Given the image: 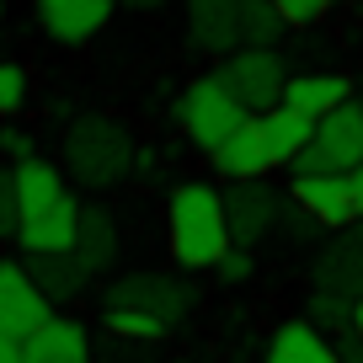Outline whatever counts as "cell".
Returning <instances> with one entry per match:
<instances>
[{"label":"cell","mask_w":363,"mask_h":363,"mask_svg":"<svg viewBox=\"0 0 363 363\" xmlns=\"http://www.w3.org/2000/svg\"><path fill=\"white\" fill-rule=\"evenodd\" d=\"M166 230H171V257H177L187 272L214 267V262L230 251L225 193L208 187V182H182V187H171Z\"/></svg>","instance_id":"6da1fadb"},{"label":"cell","mask_w":363,"mask_h":363,"mask_svg":"<svg viewBox=\"0 0 363 363\" xmlns=\"http://www.w3.org/2000/svg\"><path fill=\"white\" fill-rule=\"evenodd\" d=\"M65 171L80 182V187H118V182L134 171V139H128L123 123L102 113H86L69 123L65 134Z\"/></svg>","instance_id":"7a4b0ae2"},{"label":"cell","mask_w":363,"mask_h":363,"mask_svg":"<svg viewBox=\"0 0 363 363\" xmlns=\"http://www.w3.org/2000/svg\"><path fill=\"white\" fill-rule=\"evenodd\" d=\"M177 118H182V128H187V139H193L198 150H208V155H214V150L225 145V139L235 134L251 113H246V102H240V96H235L219 75H203V80H193V86L182 91Z\"/></svg>","instance_id":"3957f363"},{"label":"cell","mask_w":363,"mask_h":363,"mask_svg":"<svg viewBox=\"0 0 363 363\" xmlns=\"http://www.w3.org/2000/svg\"><path fill=\"white\" fill-rule=\"evenodd\" d=\"M352 166H363V102H342L337 113L315 118V139L294 160V177H347Z\"/></svg>","instance_id":"277c9868"},{"label":"cell","mask_w":363,"mask_h":363,"mask_svg":"<svg viewBox=\"0 0 363 363\" xmlns=\"http://www.w3.org/2000/svg\"><path fill=\"white\" fill-rule=\"evenodd\" d=\"M219 80L246 102V113H272V107L284 102L289 69H284V54H278V48H235V54H225V65H219Z\"/></svg>","instance_id":"5b68a950"},{"label":"cell","mask_w":363,"mask_h":363,"mask_svg":"<svg viewBox=\"0 0 363 363\" xmlns=\"http://www.w3.org/2000/svg\"><path fill=\"white\" fill-rule=\"evenodd\" d=\"M43 320H54V299L33 284L27 262H0V337L27 342Z\"/></svg>","instance_id":"8992f818"},{"label":"cell","mask_w":363,"mask_h":363,"mask_svg":"<svg viewBox=\"0 0 363 363\" xmlns=\"http://www.w3.org/2000/svg\"><path fill=\"white\" fill-rule=\"evenodd\" d=\"M107 305H134V310L160 315L166 326H177V320H187V310H193V289L182 284V278H166V272H123V278L107 289Z\"/></svg>","instance_id":"52a82bcc"},{"label":"cell","mask_w":363,"mask_h":363,"mask_svg":"<svg viewBox=\"0 0 363 363\" xmlns=\"http://www.w3.org/2000/svg\"><path fill=\"white\" fill-rule=\"evenodd\" d=\"M225 219H230V246H246L251 251L262 235H272V225H278V193H272L262 177L230 182Z\"/></svg>","instance_id":"ba28073f"},{"label":"cell","mask_w":363,"mask_h":363,"mask_svg":"<svg viewBox=\"0 0 363 363\" xmlns=\"http://www.w3.org/2000/svg\"><path fill=\"white\" fill-rule=\"evenodd\" d=\"M310 278H315V289H331V294L363 299V235H358V230H352V225L337 230V235L315 251Z\"/></svg>","instance_id":"9c48e42d"},{"label":"cell","mask_w":363,"mask_h":363,"mask_svg":"<svg viewBox=\"0 0 363 363\" xmlns=\"http://www.w3.org/2000/svg\"><path fill=\"white\" fill-rule=\"evenodd\" d=\"M294 203L305 208L320 230H347L352 219H358L347 177H331V171H320V177H294Z\"/></svg>","instance_id":"30bf717a"},{"label":"cell","mask_w":363,"mask_h":363,"mask_svg":"<svg viewBox=\"0 0 363 363\" xmlns=\"http://www.w3.org/2000/svg\"><path fill=\"white\" fill-rule=\"evenodd\" d=\"M118 0H38V22L59 43H86L113 22Z\"/></svg>","instance_id":"8fae6325"},{"label":"cell","mask_w":363,"mask_h":363,"mask_svg":"<svg viewBox=\"0 0 363 363\" xmlns=\"http://www.w3.org/2000/svg\"><path fill=\"white\" fill-rule=\"evenodd\" d=\"M187 38L203 54L246 48V38H240V0H187Z\"/></svg>","instance_id":"7c38bea8"},{"label":"cell","mask_w":363,"mask_h":363,"mask_svg":"<svg viewBox=\"0 0 363 363\" xmlns=\"http://www.w3.org/2000/svg\"><path fill=\"white\" fill-rule=\"evenodd\" d=\"M214 166H219V177H230V182L267 177V171L278 166V160H272V150H267V134H262V118H257V113H251L246 123H240L235 134L214 150Z\"/></svg>","instance_id":"4fadbf2b"},{"label":"cell","mask_w":363,"mask_h":363,"mask_svg":"<svg viewBox=\"0 0 363 363\" xmlns=\"http://www.w3.org/2000/svg\"><path fill=\"white\" fill-rule=\"evenodd\" d=\"M27 363H91V331L69 315H54L22 342Z\"/></svg>","instance_id":"5bb4252c"},{"label":"cell","mask_w":363,"mask_h":363,"mask_svg":"<svg viewBox=\"0 0 363 363\" xmlns=\"http://www.w3.org/2000/svg\"><path fill=\"white\" fill-rule=\"evenodd\" d=\"M262 363H342V352L326 342V331L315 320H284V326L267 337Z\"/></svg>","instance_id":"9a60e30c"},{"label":"cell","mask_w":363,"mask_h":363,"mask_svg":"<svg viewBox=\"0 0 363 363\" xmlns=\"http://www.w3.org/2000/svg\"><path fill=\"white\" fill-rule=\"evenodd\" d=\"M342 102H352V80L337 75V69L289 75V86H284V107H294V113H305V118H326V113H337Z\"/></svg>","instance_id":"2e32d148"},{"label":"cell","mask_w":363,"mask_h":363,"mask_svg":"<svg viewBox=\"0 0 363 363\" xmlns=\"http://www.w3.org/2000/svg\"><path fill=\"white\" fill-rule=\"evenodd\" d=\"M27 272H33V284L43 289L54 305H65V299H75L80 289L91 284L86 262L75 257V251H27Z\"/></svg>","instance_id":"e0dca14e"},{"label":"cell","mask_w":363,"mask_h":363,"mask_svg":"<svg viewBox=\"0 0 363 363\" xmlns=\"http://www.w3.org/2000/svg\"><path fill=\"white\" fill-rule=\"evenodd\" d=\"M75 225H80V203L65 193L54 208L22 219L16 240H22V251H69V246H75Z\"/></svg>","instance_id":"ac0fdd59"},{"label":"cell","mask_w":363,"mask_h":363,"mask_svg":"<svg viewBox=\"0 0 363 363\" xmlns=\"http://www.w3.org/2000/svg\"><path fill=\"white\" fill-rule=\"evenodd\" d=\"M75 251L80 262H86V272L96 278V272H107L118 262V225L107 208H80V225H75Z\"/></svg>","instance_id":"d6986e66"},{"label":"cell","mask_w":363,"mask_h":363,"mask_svg":"<svg viewBox=\"0 0 363 363\" xmlns=\"http://www.w3.org/2000/svg\"><path fill=\"white\" fill-rule=\"evenodd\" d=\"M262 118V134H267V150H272V160L278 166H294L299 155H305V145L315 139V118H305V113H294V107H272V113H257Z\"/></svg>","instance_id":"ffe728a7"},{"label":"cell","mask_w":363,"mask_h":363,"mask_svg":"<svg viewBox=\"0 0 363 363\" xmlns=\"http://www.w3.org/2000/svg\"><path fill=\"white\" fill-rule=\"evenodd\" d=\"M16 198H22V219L54 208L59 198H65V177H59V166H48V160H38V155L16 160Z\"/></svg>","instance_id":"44dd1931"},{"label":"cell","mask_w":363,"mask_h":363,"mask_svg":"<svg viewBox=\"0 0 363 363\" xmlns=\"http://www.w3.org/2000/svg\"><path fill=\"white\" fill-rule=\"evenodd\" d=\"M284 27H289V16L272 0H240V38H246V48H278Z\"/></svg>","instance_id":"7402d4cb"},{"label":"cell","mask_w":363,"mask_h":363,"mask_svg":"<svg viewBox=\"0 0 363 363\" xmlns=\"http://www.w3.org/2000/svg\"><path fill=\"white\" fill-rule=\"evenodd\" d=\"M102 326L113 331V337H123V342H160V337L171 331L160 315L134 310V305H107V310H102Z\"/></svg>","instance_id":"603a6c76"},{"label":"cell","mask_w":363,"mask_h":363,"mask_svg":"<svg viewBox=\"0 0 363 363\" xmlns=\"http://www.w3.org/2000/svg\"><path fill=\"white\" fill-rule=\"evenodd\" d=\"M352 305H358V299L331 294V289H315V294H310V320H315L320 331H342V326L352 331Z\"/></svg>","instance_id":"cb8c5ba5"},{"label":"cell","mask_w":363,"mask_h":363,"mask_svg":"<svg viewBox=\"0 0 363 363\" xmlns=\"http://www.w3.org/2000/svg\"><path fill=\"white\" fill-rule=\"evenodd\" d=\"M22 230V198H16V166H0V240Z\"/></svg>","instance_id":"d4e9b609"},{"label":"cell","mask_w":363,"mask_h":363,"mask_svg":"<svg viewBox=\"0 0 363 363\" xmlns=\"http://www.w3.org/2000/svg\"><path fill=\"white\" fill-rule=\"evenodd\" d=\"M22 102H27V75H22V65H0V118L16 113Z\"/></svg>","instance_id":"484cf974"},{"label":"cell","mask_w":363,"mask_h":363,"mask_svg":"<svg viewBox=\"0 0 363 363\" xmlns=\"http://www.w3.org/2000/svg\"><path fill=\"white\" fill-rule=\"evenodd\" d=\"M272 6H278V11L289 16V27H310L315 16H326L331 6H337V0H272Z\"/></svg>","instance_id":"4316f807"},{"label":"cell","mask_w":363,"mask_h":363,"mask_svg":"<svg viewBox=\"0 0 363 363\" xmlns=\"http://www.w3.org/2000/svg\"><path fill=\"white\" fill-rule=\"evenodd\" d=\"M214 272L225 278V284H246V278H251V251L246 246H230L225 257L214 262Z\"/></svg>","instance_id":"83f0119b"},{"label":"cell","mask_w":363,"mask_h":363,"mask_svg":"<svg viewBox=\"0 0 363 363\" xmlns=\"http://www.w3.org/2000/svg\"><path fill=\"white\" fill-rule=\"evenodd\" d=\"M0 150H6V155H16V160H27V155H33L27 134H16V128H0Z\"/></svg>","instance_id":"f1b7e54d"},{"label":"cell","mask_w":363,"mask_h":363,"mask_svg":"<svg viewBox=\"0 0 363 363\" xmlns=\"http://www.w3.org/2000/svg\"><path fill=\"white\" fill-rule=\"evenodd\" d=\"M0 363H27V358H22V342H16V337H0Z\"/></svg>","instance_id":"f546056e"},{"label":"cell","mask_w":363,"mask_h":363,"mask_svg":"<svg viewBox=\"0 0 363 363\" xmlns=\"http://www.w3.org/2000/svg\"><path fill=\"white\" fill-rule=\"evenodd\" d=\"M347 187H352V203H358V219H363V166L347 171Z\"/></svg>","instance_id":"4dcf8cb0"},{"label":"cell","mask_w":363,"mask_h":363,"mask_svg":"<svg viewBox=\"0 0 363 363\" xmlns=\"http://www.w3.org/2000/svg\"><path fill=\"white\" fill-rule=\"evenodd\" d=\"M342 363H363V337H358V342H352V347H347V352H342Z\"/></svg>","instance_id":"1f68e13d"},{"label":"cell","mask_w":363,"mask_h":363,"mask_svg":"<svg viewBox=\"0 0 363 363\" xmlns=\"http://www.w3.org/2000/svg\"><path fill=\"white\" fill-rule=\"evenodd\" d=\"M352 337H363V299L352 305Z\"/></svg>","instance_id":"d6a6232c"},{"label":"cell","mask_w":363,"mask_h":363,"mask_svg":"<svg viewBox=\"0 0 363 363\" xmlns=\"http://www.w3.org/2000/svg\"><path fill=\"white\" fill-rule=\"evenodd\" d=\"M118 6H139V11H150V6H166V0H118Z\"/></svg>","instance_id":"836d02e7"},{"label":"cell","mask_w":363,"mask_h":363,"mask_svg":"<svg viewBox=\"0 0 363 363\" xmlns=\"http://www.w3.org/2000/svg\"><path fill=\"white\" fill-rule=\"evenodd\" d=\"M0 11H6V0H0Z\"/></svg>","instance_id":"e575fe53"}]
</instances>
